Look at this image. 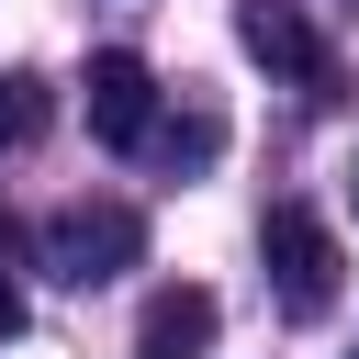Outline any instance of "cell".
I'll return each mask as SVG.
<instances>
[{
  "label": "cell",
  "mask_w": 359,
  "mask_h": 359,
  "mask_svg": "<svg viewBox=\"0 0 359 359\" xmlns=\"http://www.w3.org/2000/svg\"><path fill=\"white\" fill-rule=\"evenodd\" d=\"M258 258H269V292H280V314H292V325L337 314V236H325V213H314V202H269Z\"/></svg>",
  "instance_id": "1"
},
{
  "label": "cell",
  "mask_w": 359,
  "mask_h": 359,
  "mask_svg": "<svg viewBox=\"0 0 359 359\" xmlns=\"http://www.w3.org/2000/svg\"><path fill=\"white\" fill-rule=\"evenodd\" d=\"M135 258H146V213H135V202H67V213L45 224V269H56L67 292L123 280Z\"/></svg>",
  "instance_id": "2"
},
{
  "label": "cell",
  "mask_w": 359,
  "mask_h": 359,
  "mask_svg": "<svg viewBox=\"0 0 359 359\" xmlns=\"http://www.w3.org/2000/svg\"><path fill=\"white\" fill-rule=\"evenodd\" d=\"M79 101H90V135H101V146H146V135H157V67H146V56H123V45H101V56H90Z\"/></svg>",
  "instance_id": "3"
},
{
  "label": "cell",
  "mask_w": 359,
  "mask_h": 359,
  "mask_svg": "<svg viewBox=\"0 0 359 359\" xmlns=\"http://www.w3.org/2000/svg\"><path fill=\"white\" fill-rule=\"evenodd\" d=\"M236 34H247V56H258L269 79H303V90L337 79V56H325V34L303 22V0H236Z\"/></svg>",
  "instance_id": "4"
},
{
  "label": "cell",
  "mask_w": 359,
  "mask_h": 359,
  "mask_svg": "<svg viewBox=\"0 0 359 359\" xmlns=\"http://www.w3.org/2000/svg\"><path fill=\"white\" fill-rule=\"evenodd\" d=\"M202 348H213V292H157L135 359H202Z\"/></svg>",
  "instance_id": "5"
},
{
  "label": "cell",
  "mask_w": 359,
  "mask_h": 359,
  "mask_svg": "<svg viewBox=\"0 0 359 359\" xmlns=\"http://www.w3.org/2000/svg\"><path fill=\"white\" fill-rule=\"evenodd\" d=\"M45 135V79H0V157Z\"/></svg>",
  "instance_id": "6"
},
{
  "label": "cell",
  "mask_w": 359,
  "mask_h": 359,
  "mask_svg": "<svg viewBox=\"0 0 359 359\" xmlns=\"http://www.w3.org/2000/svg\"><path fill=\"white\" fill-rule=\"evenodd\" d=\"M22 337V280H0V348Z\"/></svg>",
  "instance_id": "7"
},
{
  "label": "cell",
  "mask_w": 359,
  "mask_h": 359,
  "mask_svg": "<svg viewBox=\"0 0 359 359\" xmlns=\"http://www.w3.org/2000/svg\"><path fill=\"white\" fill-rule=\"evenodd\" d=\"M11 269H22V224L0 213V280H11Z\"/></svg>",
  "instance_id": "8"
}]
</instances>
